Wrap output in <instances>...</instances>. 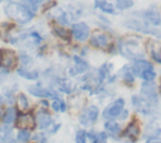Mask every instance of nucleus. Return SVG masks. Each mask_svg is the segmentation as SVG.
I'll list each match as a JSON object with an SVG mask.
<instances>
[{
  "label": "nucleus",
  "instance_id": "obj_2",
  "mask_svg": "<svg viewBox=\"0 0 161 143\" xmlns=\"http://www.w3.org/2000/svg\"><path fill=\"white\" fill-rule=\"evenodd\" d=\"M119 50L125 56L132 58V59H138L143 55L140 49V43L137 38H131L128 40L119 41Z\"/></svg>",
  "mask_w": 161,
  "mask_h": 143
},
{
  "label": "nucleus",
  "instance_id": "obj_20",
  "mask_svg": "<svg viewBox=\"0 0 161 143\" xmlns=\"http://www.w3.org/2000/svg\"><path fill=\"white\" fill-rule=\"evenodd\" d=\"M104 127H106L107 132H108V133H111L112 135H117V134L121 132V128H119V125H118L116 122H112V120L107 122Z\"/></svg>",
  "mask_w": 161,
  "mask_h": 143
},
{
  "label": "nucleus",
  "instance_id": "obj_39",
  "mask_svg": "<svg viewBox=\"0 0 161 143\" xmlns=\"http://www.w3.org/2000/svg\"><path fill=\"white\" fill-rule=\"evenodd\" d=\"M1 1H3V0H0V3H1Z\"/></svg>",
  "mask_w": 161,
  "mask_h": 143
},
{
  "label": "nucleus",
  "instance_id": "obj_15",
  "mask_svg": "<svg viewBox=\"0 0 161 143\" xmlns=\"http://www.w3.org/2000/svg\"><path fill=\"white\" fill-rule=\"evenodd\" d=\"M143 18L153 24V25H160V20H161V15L157 13V11H153V10H148V11H145L143 13Z\"/></svg>",
  "mask_w": 161,
  "mask_h": 143
},
{
  "label": "nucleus",
  "instance_id": "obj_19",
  "mask_svg": "<svg viewBox=\"0 0 161 143\" xmlns=\"http://www.w3.org/2000/svg\"><path fill=\"white\" fill-rule=\"evenodd\" d=\"M132 103H133V105L136 107V108H138V110H141V112H143V113H147V110L146 109H148V105H147V103L142 99V98H138V97H133L132 98Z\"/></svg>",
  "mask_w": 161,
  "mask_h": 143
},
{
  "label": "nucleus",
  "instance_id": "obj_37",
  "mask_svg": "<svg viewBox=\"0 0 161 143\" xmlns=\"http://www.w3.org/2000/svg\"><path fill=\"white\" fill-rule=\"evenodd\" d=\"M126 143H132V142H126Z\"/></svg>",
  "mask_w": 161,
  "mask_h": 143
},
{
  "label": "nucleus",
  "instance_id": "obj_9",
  "mask_svg": "<svg viewBox=\"0 0 161 143\" xmlns=\"http://www.w3.org/2000/svg\"><path fill=\"white\" fill-rule=\"evenodd\" d=\"M141 94L146 98V100L148 103H153V104L157 103V92H156V88L153 84H148V83L142 84Z\"/></svg>",
  "mask_w": 161,
  "mask_h": 143
},
{
  "label": "nucleus",
  "instance_id": "obj_1",
  "mask_svg": "<svg viewBox=\"0 0 161 143\" xmlns=\"http://www.w3.org/2000/svg\"><path fill=\"white\" fill-rule=\"evenodd\" d=\"M5 14L10 19H13V20L20 23V24L29 23L33 19V16H34V13L28 6L21 5L19 3H10V4H8L5 6Z\"/></svg>",
  "mask_w": 161,
  "mask_h": 143
},
{
  "label": "nucleus",
  "instance_id": "obj_7",
  "mask_svg": "<svg viewBox=\"0 0 161 143\" xmlns=\"http://www.w3.org/2000/svg\"><path fill=\"white\" fill-rule=\"evenodd\" d=\"M72 35L78 41H86L89 38V28L86 23H77L72 26Z\"/></svg>",
  "mask_w": 161,
  "mask_h": 143
},
{
  "label": "nucleus",
  "instance_id": "obj_3",
  "mask_svg": "<svg viewBox=\"0 0 161 143\" xmlns=\"http://www.w3.org/2000/svg\"><path fill=\"white\" fill-rule=\"evenodd\" d=\"M15 125L19 129H34L35 128V117L31 113H21L19 115H16L15 119Z\"/></svg>",
  "mask_w": 161,
  "mask_h": 143
},
{
  "label": "nucleus",
  "instance_id": "obj_22",
  "mask_svg": "<svg viewBox=\"0 0 161 143\" xmlns=\"http://www.w3.org/2000/svg\"><path fill=\"white\" fill-rule=\"evenodd\" d=\"M73 59H74L75 68H77V72H75V73H82V72H86V70L88 69V64H87L84 60H82V59L78 58V56H74Z\"/></svg>",
  "mask_w": 161,
  "mask_h": 143
},
{
  "label": "nucleus",
  "instance_id": "obj_16",
  "mask_svg": "<svg viewBox=\"0 0 161 143\" xmlns=\"http://www.w3.org/2000/svg\"><path fill=\"white\" fill-rule=\"evenodd\" d=\"M16 108L19 110H24V112L29 109V102H28V98L25 97V94H23V93L18 94V97H16Z\"/></svg>",
  "mask_w": 161,
  "mask_h": 143
},
{
  "label": "nucleus",
  "instance_id": "obj_11",
  "mask_svg": "<svg viewBox=\"0 0 161 143\" xmlns=\"http://www.w3.org/2000/svg\"><path fill=\"white\" fill-rule=\"evenodd\" d=\"M35 124L40 129L48 128L52 124V117H50V114L48 112H45V110H39L36 113V117H35Z\"/></svg>",
  "mask_w": 161,
  "mask_h": 143
},
{
  "label": "nucleus",
  "instance_id": "obj_33",
  "mask_svg": "<svg viewBox=\"0 0 161 143\" xmlns=\"http://www.w3.org/2000/svg\"><path fill=\"white\" fill-rule=\"evenodd\" d=\"M35 139H36L38 143H47V139L44 138L43 134H38V135H35Z\"/></svg>",
  "mask_w": 161,
  "mask_h": 143
},
{
  "label": "nucleus",
  "instance_id": "obj_17",
  "mask_svg": "<svg viewBox=\"0 0 161 143\" xmlns=\"http://www.w3.org/2000/svg\"><path fill=\"white\" fill-rule=\"evenodd\" d=\"M138 134H140V128L136 123H131L125 130V135L130 137V138H137Z\"/></svg>",
  "mask_w": 161,
  "mask_h": 143
},
{
  "label": "nucleus",
  "instance_id": "obj_36",
  "mask_svg": "<svg viewBox=\"0 0 161 143\" xmlns=\"http://www.w3.org/2000/svg\"><path fill=\"white\" fill-rule=\"evenodd\" d=\"M1 102H3V99H1V97H0V104H1Z\"/></svg>",
  "mask_w": 161,
  "mask_h": 143
},
{
  "label": "nucleus",
  "instance_id": "obj_34",
  "mask_svg": "<svg viewBox=\"0 0 161 143\" xmlns=\"http://www.w3.org/2000/svg\"><path fill=\"white\" fill-rule=\"evenodd\" d=\"M146 143H161V139H158V138H150Z\"/></svg>",
  "mask_w": 161,
  "mask_h": 143
},
{
  "label": "nucleus",
  "instance_id": "obj_31",
  "mask_svg": "<svg viewBox=\"0 0 161 143\" xmlns=\"http://www.w3.org/2000/svg\"><path fill=\"white\" fill-rule=\"evenodd\" d=\"M24 1H26L28 3V5L33 9V10H36V6H38V3L40 1V0H24Z\"/></svg>",
  "mask_w": 161,
  "mask_h": 143
},
{
  "label": "nucleus",
  "instance_id": "obj_38",
  "mask_svg": "<svg viewBox=\"0 0 161 143\" xmlns=\"http://www.w3.org/2000/svg\"><path fill=\"white\" fill-rule=\"evenodd\" d=\"M160 25H161V20H160Z\"/></svg>",
  "mask_w": 161,
  "mask_h": 143
},
{
  "label": "nucleus",
  "instance_id": "obj_18",
  "mask_svg": "<svg viewBox=\"0 0 161 143\" xmlns=\"http://www.w3.org/2000/svg\"><path fill=\"white\" fill-rule=\"evenodd\" d=\"M96 6L99 8V9H101L102 11H104V13H108V14H113V13H114L113 6H112L109 3H107L106 0H96Z\"/></svg>",
  "mask_w": 161,
  "mask_h": 143
},
{
  "label": "nucleus",
  "instance_id": "obj_8",
  "mask_svg": "<svg viewBox=\"0 0 161 143\" xmlns=\"http://www.w3.org/2000/svg\"><path fill=\"white\" fill-rule=\"evenodd\" d=\"M97 117H98V108L94 107V105H91V107H88V108L82 113V115H80V118H79V122H80L83 125H88V124L94 123L96 119H97Z\"/></svg>",
  "mask_w": 161,
  "mask_h": 143
},
{
  "label": "nucleus",
  "instance_id": "obj_27",
  "mask_svg": "<svg viewBox=\"0 0 161 143\" xmlns=\"http://www.w3.org/2000/svg\"><path fill=\"white\" fill-rule=\"evenodd\" d=\"M133 5V0H117L116 1V6L121 10H125V9H128Z\"/></svg>",
  "mask_w": 161,
  "mask_h": 143
},
{
  "label": "nucleus",
  "instance_id": "obj_30",
  "mask_svg": "<svg viewBox=\"0 0 161 143\" xmlns=\"http://www.w3.org/2000/svg\"><path fill=\"white\" fill-rule=\"evenodd\" d=\"M60 90H63V92H65V93H70L73 89H72V85L65 82V83H62V84H60Z\"/></svg>",
  "mask_w": 161,
  "mask_h": 143
},
{
  "label": "nucleus",
  "instance_id": "obj_28",
  "mask_svg": "<svg viewBox=\"0 0 161 143\" xmlns=\"http://www.w3.org/2000/svg\"><path fill=\"white\" fill-rule=\"evenodd\" d=\"M140 77H142L145 80H147V82H151V80H153L155 79V77H156V74H155V72L153 70H146V72H143Z\"/></svg>",
  "mask_w": 161,
  "mask_h": 143
},
{
  "label": "nucleus",
  "instance_id": "obj_6",
  "mask_svg": "<svg viewBox=\"0 0 161 143\" xmlns=\"http://www.w3.org/2000/svg\"><path fill=\"white\" fill-rule=\"evenodd\" d=\"M16 55L10 49H3L0 51V63L5 69H13L16 65Z\"/></svg>",
  "mask_w": 161,
  "mask_h": 143
},
{
  "label": "nucleus",
  "instance_id": "obj_14",
  "mask_svg": "<svg viewBox=\"0 0 161 143\" xmlns=\"http://www.w3.org/2000/svg\"><path fill=\"white\" fill-rule=\"evenodd\" d=\"M16 115H18L16 114V109L14 107L6 108V110L3 113V122H4V124L5 125H9V124L14 123L15 119H16Z\"/></svg>",
  "mask_w": 161,
  "mask_h": 143
},
{
  "label": "nucleus",
  "instance_id": "obj_25",
  "mask_svg": "<svg viewBox=\"0 0 161 143\" xmlns=\"http://www.w3.org/2000/svg\"><path fill=\"white\" fill-rule=\"evenodd\" d=\"M52 108L54 109V110H57V112H64L65 110V103L62 100V99H54V102L52 103Z\"/></svg>",
  "mask_w": 161,
  "mask_h": 143
},
{
  "label": "nucleus",
  "instance_id": "obj_26",
  "mask_svg": "<svg viewBox=\"0 0 161 143\" xmlns=\"http://www.w3.org/2000/svg\"><path fill=\"white\" fill-rule=\"evenodd\" d=\"M150 46V45H148ZM150 54H151V56L156 60V61H158V63H161V46L157 44V48L156 49H153V48H151L150 46Z\"/></svg>",
  "mask_w": 161,
  "mask_h": 143
},
{
  "label": "nucleus",
  "instance_id": "obj_13",
  "mask_svg": "<svg viewBox=\"0 0 161 143\" xmlns=\"http://www.w3.org/2000/svg\"><path fill=\"white\" fill-rule=\"evenodd\" d=\"M132 70L135 72V74L137 75H141L143 72L146 70H152V64L147 60H143V59H137L133 65H132Z\"/></svg>",
  "mask_w": 161,
  "mask_h": 143
},
{
  "label": "nucleus",
  "instance_id": "obj_4",
  "mask_svg": "<svg viewBox=\"0 0 161 143\" xmlns=\"http://www.w3.org/2000/svg\"><path fill=\"white\" fill-rule=\"evenodd\" d=\"M125 25L128 29H132V30H137V31H141V33H145V34H152V35H156V36H161L160 31H157L153 28H150L148 25H146L145 23H141L140 20H128V21L125 23Z\"/></svg>",
  "mask_w": 161,
  "mask_h": 143
},
{
  "label": "nucleus",
  "instance_id": "obj_5",
  "mask_svg": "<svg viewBox=\"0 0 161 143\" xmlns=\"http://www.w3.org/2000/svg\"><path fill=\"white\" fill-rule=\"evenodd\" d=\"M123 105H125V100L122 98L114 100L112 104H109L103 110V117L107 118V119H112L114 117H118L121 114V112L123 110Z\"/></svg>",
  "mask_w": 161,
  "mask_h": 143
},
{
  "label": "nucleus",
  "instance_id": "obj_21",
  "mask_svg": "<svg viewBox=\"0 0 161 143\" xmlns=\"http://www.w3.org/2000/svg\"><path fill=\"white\" fill-rule=\"evenodd\" d=\"M16 139L20 143H26L30 139V130H28V129H19V132L16 134Z\"/></svg>",
  "mask_w": 161,
  "mask_h": 143
},
{
  "label": "nucleus",
  "instance_id": "obj_23",
  "mask_svg": "<svg viewBox=\"0 0 161 143\" xmlns=\"http://www.w3.org/2000/svg\"><path fill=\"white\" fill-rule=\"evenodd\" d=\"M54 34L57 35V36H59L60 39H64V40H68L69 39V31L67 30V29H64V28H59V26H55L54 28Z\"/></svg>",
  "mask_w": 161,
  "mask_h": 143
},
{
  "label": "nucleus",
  "instance_id": "obj_10",
  "mask_svg": "<svg viewBox=\"0 0 161 143\" xmlns=\"http://www.w3.org/2000/svg\"><path fill=\"white\" fill-rule=\"evenodd\" d=\"M29 93L33 94L34 97H39V98H53V99H58L57 93L52 92L50 89H45V88H40V87H29Z\"/></svg>",
  "mask_w": 161,
  "mask_h": 143
},
{
  "label": "nucleus",
  "instance_id": "obj_35",
  "mask_svg": "<svg viewBox=\"0 0 161 143\" xmlns=\"http://www.w3.org/2000/svg\"><path fill=\"white\" fill-rule=\"evenodd\" d=\"M3 113H4V112H3V109L0 108V118H3Z\"/></svg>",
  "mask_w": 161,
  "mask_h": 143
},
{
  "label": "nucleus",
  "instance_id": "obj_12",
  "mask_svg": "<svg viewBox=\"0 0 161 143\" xmlns=\"http://www.w3.org/2000/svg\"><path fill=\"white\" fill-rule=\"evenodd\" d=\"M91 44L96 48H106L109 44V36L103 33H96L91 38Z\"/></svg>",
  "mask_w": 161,
  "mask_h": 143
},
{
  "label": "nucleus",
  "instance_id": "obj_32",
  "mask_svg": "<svg viewBox=\"0 0 161 143\" xmlns=\"http://www.w3.org/2000/svg\"><path fill=\"white\" fill-rule=\"evenodd\" d=\"M125 79H126L128 83H132V82H133V77H132V74H131L128 70H126V73H125Z\"/></svg>",
  "mask_w": 161,
  "mask_h": 143
},
{
  "label": "nucleus",
  "instance_id": "obj_24",
  "mask_svg": "<svg viewBox=\"0 0 161 143\" xmlns=\"http://www.w3.org/2000/svg\"><path fill=\"white\" fill-rule=\"evenodd\" d=\"M18 73H19L21 77H24L25 79H29V80H34V79H36L38 75H39L38 72H29V70H24V69H19Z\"/></svg>",
  "mask_w": 161,
  "mask_h": 143
},
{
  "label": "nucleus",
  "instance_id": "obj_29",
  "mask_svg": "<svg viewBox=\"0 0 161 143\" xmlns=\"http://www.w3.org/2000/svg\"><path fill=\"white\" fill-rule=\"evenodd\" d=\"M75 143H86V132L78 130L75 135Z\"/></svg>",
  "mask_w": 161,
  "mask_h": 143
}]
</instances>
